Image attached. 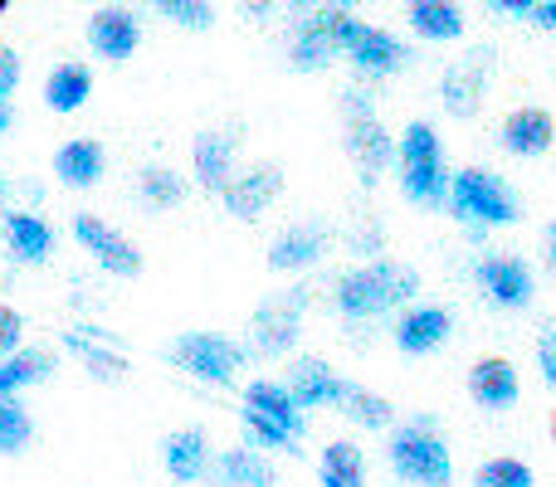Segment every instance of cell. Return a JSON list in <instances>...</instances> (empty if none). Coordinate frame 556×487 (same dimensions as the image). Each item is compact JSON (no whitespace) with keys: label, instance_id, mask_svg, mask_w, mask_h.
<instances>
[{"label":"cell","instance_id":"obj_23","mask_svg":"<svg viewBox=\"0 0 556 487\" xmlns=\"http://www.w3.org/2000/svg\"><path fill=\"white\" fill-rule=\"evenodd\" d=\"M211 487H274L278 473L269 463V453L254 449V444H244V449H225L211 459Z\"/></svg>","mask_w":556,"mask_h":487},{"label":"cell","instance_id":"obj_7","mask_svg":"<svg viewBox=\"0 0 556 487\" xmlns=\"http://www.w3.org/2000/svg\"><path fill=\"white\" fill-rule=\"evenodd\" d=\"M337 49H342V59L366 78V84H381V78L401 74V68L410 64V49H405L391 29L366 25V20L352 15V10H337Z\"/></svg>","mask_w":556,"mask_h":487},{"label":"cell","instance_id":"obj_25","mask_svg":"<svg viewBox=\"0 0 556 487\" xmlns=\"http://www.w3.org/2000/svg\"><path fill=\"white\" fill-rule=\"evenodd\" d=\"M405 20L425 44H454L464 35L459 0H405Z\"/></svg>","mask_w":556,"mask_h":487},{"label":"cell","instance_id":"obj_21","mask_svg":"<svg viewBox=\"0 0 556 487\" xmlns=\"http://www.w3.org/2000/svg\"><path fill=\"white\" fill-rule=\"evenodd\" d=\"M211 439H205V430H176L166 434L162 444V469L172 483H205L211 478Z\"/></svg>","mask_w":556,"mask_h":487},{"label":"cell","instance_id":"obj_10","mask_svg":"<svg viewBox=\"0 0 556 487\" xmlns=\"http://www.w3.org/2000/svg\"><path fill=\"white\" fill-rule=\"evenodd\" d=\"M498 68V54L489 44H473L464 59H454L440 74V103L450 117H473L483 107V93H489V78Z\"/></svg>","mask_w":556,"mask_h":487},{"label":"cell","instance_id":"obj_40","mask_svg":"<svg viewBox=\"0 0 556 487\" xmlns=\"http://www.w3.org/2000/svg\"><path fill=\"white\" fill-rule=\"evenodd\" d=\"M498 15H513V20H532V10L542 5V0H489Z\"/></svg>","mask_w":556,"mask_h":487},{"label":"cell","instance_id":"obj_38","mask_svg":"<svg viewBox=\"0 0 556 487\" xmlns=\"http://www.w3.org/2000/svg\"><path fill=\"white\" fill-rule=\"evenodd\" d=\"M538 371L556 390V322H542V332H538Z\"/></svg>","mask_w":556,"mask_h":487},{"label":"cell","instance_id":"obj_2","mask_svg":"<svg viewBox=\"0 0 556 487\" xmlns=\"http://www.w3.org/2000/svg\"><path fill=\"white\" fill-rule=\"evenodd\" d=\"M444 210H450L473 240H483L489 230H508V225L522 220L518 191H513L498 171H483V166H464V171H454Z\"/></svg>","mask_w":556,"mask_h":487},{"label":"cell","instance_id":"obj_37","mask_svg":"<svg viewBox=\"0 0 556 487\" xmlns=\"http://www.w3.org/2000/svg\"><path fill=\"white\" fill-rule=\"evenodd\" d=\"M20 346H25V317H20L15 307L0 303V356L20 351Z\"/></svg>","mask_w":556,"mask_h":487},{"label":"cell","instance_id":"obj_44","mask_svg":"<svg viewBox=\"0 0 556 487\" xmlns=\"http://www.w3.org/2000/svg\"><path fill=\"white\" fill-rule=\"evenodd\" d=\"M542 258H547V268L556 273V220L547 225V234H542Z\"/></svg>","mask_w":556,"mask_h":487},{"label":"cell","instance_id":"obj_24","mask_svg":"<svg viewBox=\"0 0 556 487\" xmlns=\"http://www.w3.org/2000/svg\"><path fill=\"white\" fill-rule=\"evenodd\" d=\"M103 171H108V152H103V142H93V137H74V142H64L54 152V181L68 185V191L98 185Z\"/></svg>","mask_w":556,"mask_h":487},{"label":"cell","instance_id":"obj_18","mask_svg":"<svg viewBox=\"0 0 556 487\" xmlns=\"http://www.w3.org/2000/svg\"><path fill=\"white\" fill-rule=\"evenodd\" d=\"M283 385L293 390V400H298V410H327V405H342V395H346V375H337L332 366L323 361V356H298L293 366H288V375H283Z\"/></svg>","mask_w":556,"mask_h":487},{"label":"cell","instance_id":"obj_8","mask_svg":"<svg viewBox=\"0 0 556 487\" xmlns=\"http://www.w3.org/2000/svg\"><path fill=\"white\" fill-rule=\"evenodd\" d=\"M176 371L195 375L201 385H235L250 361V346H240L225 332H181L172 346H166Z\"/></svg>","mask_w":556,"mask_h":487},{"label":"cell","instance_id":"obj_34","mask_svg":"<svg viewBox=\"0 0 556 487\" xmlns=\"http://www.w3.org/2000/svg\"><path fill=\"white\" fill-rule=\"evenodd\" d=\"M473 487H538V478H532V469L522 459H489L479 463V473H473Z\"/></svg>","mask_w":556,"mask_h":487},{"label":"cell","instance_id":"obj_11","mask_svg":"<svg viewBox=\"0 0 556 487\" xmlns=\"http://www.w3.org/2000/svg\"><path fill=\"white\" fill-rule=\"evenodd\" d=\"M473 283H479V293L489 297L493 307H503V312H522V307H532V297H538V278H532V268L522 264L518 254H483L479 264H473Z\"/></svg>","mask_w":556,"mask_h":487},{"label":"cell","instance_id":"obj_39","mask_svg":"<svg viewBox=\"0 0 556 487\" xmlns=\"http://www.w3.org/2000/svg\"><path fill=\"white\" fill-rule=\"evenodd\" d=\"M20 88V54L10 44H0V98H10Z\"/></svg>","mask_w":556,"mask_h":487},{"label":"cell","instance_id":"obj_19","mask_svg":"<svg viewBox=\"0 0 556 487\" xmlns=\"http://www.w3.org/2000/svg\"><path fill=\"white\" fill-rule=\"evenodd\" d=\"M498 142L508 156H522V162H532V156H547L552 142H556V123L547 107H513L508 117H503L498 127Z\"/></svg>","mask_w":556,"mask_h":487},{"label":"cell","instance_id":"obj_15","mask_svg":"<svg viewBox=\"0 0 556 487\" xmlns=\"http://www.w3.org/2000/svg\"><path fill=\"white\" fill-rule=\"evenodd\" d=\"M142 44V20L132 15L127 5H98L88 15V49L108 64H127Z\"/></svg>","mask_w":556,"mask_h":487},{"label":"cell","instance_id":"obj_16","mask_svg":"<svg viewBox=\"0 0 556 487\" xmlns=\"http://www.w3.org/2000/svg\"><path fill=\"white\" fill-rule=\"evenodd\" d=\"M327 244H332V225L327 220H298V225H288V230L274 234L269 268L274 273H303V268H313L317 258L327 254Z\"/></svg>","mask_w":556,"mask_h":487},{"label":"cell","instance_id":"obj_47","mask_svg":"<svg viewBox=\"0 0 556 487\" xmlns=\"http://www.w3.org/2000/svg\"><path fill=\"white\" fill-rule=\"evenodd\" d=\"M552 439H556V410H552Z\"/></svg>","mask_w":556,"mask_h":487},{"label":"cell","instance_id":"obj_48","mask_svg":"<svg viewBox=\"0 0 556 487\" xmlns=\"http://www.w3.org/2000/svg\"><path fill=\"white\" fill-rule=\"evenodd\" d=\"M5 10H10V0H0V15H5Z\"/></svg>","mask_w":556,"mask_h":487},{"label":"cell","instance_id":"obj_26","mask_svg":"<svg viewBox=\"0 0 556 487\" xmlns=\"http://www.w3.org/2000/svg\"><path fill=\"white\" fill-rule=\"evenodd\" d=\"M88 98H93V68L88 64L64 59V64L49 68V78H45V107L49 113H78Z\"/></svg>","mask_w":556,"mask_h":487},{"label":"cell","instance_id":"obj_45","mask_svg":"<svg viewBox=\"0 0 556 487\" xmlns=\"http://www.w3.org/2000/svg\"><path fill=\"white\" fill-rule=\"evenodd\" d=\"M10 127H15V113H10V103H5V98H0V137H5Z\"/></svg>","mask_w":556,"mask_h":487},{"label":"cell","instance_id":"obj_42","mask_svg":"<svg viewBox=\"0 0 556 487\" xmlns=\"http://www.w3.org/2000/svg\"><path fill=\"white\" fill-rule=\"evenodd\" d=\"M244 20H254V25H264V20L274 15V0H240Z\"/></svg>","mask_w":556,"mask_h":487},{"label":"cell","instance_id":"obj_13","mask_svg":"<svg viewBox=\"0 0 556 487\" xmlns=\"http://www.w3.org/2000/svg\"><path fill=\"white\" fill-rule=\"evenodd\" d=\"M74 240L84 244V254H93V264L113 278H137L142 273V254L127 234H117L113 225H103L98 215H78L74 220Z\"/></svg>","mask_w":556,"mask_h":487},{"label":"cell","instance_id":"obj_17","mask_svg":"<svg viewBox=\"0 0 556 487\" xmlns=\"http://www.w3.org/2000/svg\"><path fill=\"white\" fill-rule=\"evenodd\" d=\"M278 195H283V171H278L274 162H264V166H250V171H235V181L220 191V201L235 220L250 225L269 210Z\"/></svg>","mask_w":556,"mask_h":487},{"label":"cell","instance_id":"obj_4","mask_svg":"<svg viewBox=\"0 0 556 487\" xmlns=\"http://www.w3.org/2000/svg\"><path fill=\"white\" fill-rule=\"evenodd\" d=\"M395 171H401V195L410 205H444L450 201V162H444V142L430 123H410L395 137Z\"/></svg>","mask_w":556,"mask_h":487},{"label":"cell","instance_id":"obj_30","mask_svg":"<svg viewBox=\"0 0 556 487\" xmlns=\"http://www.w3.org/2000/svg\"><path fill=\"white\" fill-rule=\"evenodd\" d=\"M317 478L323 487H366V453L352 439H332L317 459Z\"/></svg>","mask_w":556,"mask_h":487},{"label":"cell","instance_id":"obj_1","mask_svg":"<svg viewBox=\"0 0 556 487\" xmlns=\"http://www.w3.org/2000/svg\"><path fill=\"white\" fill-rule=\"evenodd\" d=\"M420 293V273L401 258H366L332 278V307L346 322H376V317L405 307Z\"/></svg>","mask_w":556,"mask_h":487},{"label":"cell","instance_id":"obj_5","mask_svg":"<svg viewBox=\"0 0 556 487\" xmlns=\"http://www.w3.org/2000/svg\"><path fill=\"white\" fill-rule=\"evenodd\" d=\"M386 459H391V473L410 487H454V459L450 444L440 439L434 420H410L391 434L386 444Z\"/></svg>","mask_w":556,"mask_h":487},{"label":"cell","instance_id":"obj_36","mask_svg":"<svg viewBox=\"0 0 556 487\" xmlns=\"http://www.w3.org/2000/svg\"><path fill=\"white\" fill-rule=\"evenodd\" d=\"M346 244L356 248V254H381V244H386V230H381V220L376 215H356V230L346 234Z\"/></svg>","mask_w":556,"mask_h":487},{"label":"cell","instance_id":"obj_32","mask_svg":"<svg viewBox=\"0 0 556 487\" xmlns=\"http://www.w3.org/2000/svg\"><path fill=\"white\" fill-rule=\"evenodd\" d=\"M337 410L346 414V420L356 424V430H391V420H395V410H391V400L386 395H376V390H366V385H346V395H342V405Z\"/></svg>","mask_w":556,"mask_h":487},{"label":"cell","instance_id":"obj_29","mask_svg":"<svg viewBox=\"0 0 556 487\" xmlns=\"http://www.w3.org/2000/svg\"><path fill=\"white\" fill-rule=\"evenodd\" d=\"M64 346L88 366V375H98V381H123L127 356L113 351V346H103V336H98V332H88V326H78V332H64Z\"/></svg>","mask_w":556,"mask_h":487},{"label":"cell","instance_id":"obj_9","mask_svg":"<svg viewBox=\"0 0 556 487\" xmlns=\"http://www.w3.org/2000/svg\"><path fill=\"white\" fill-rule=\"evenodd\" d=\"M303 312H307V287H283V293L264 297L250 317V346L260 356H288L303 336Z\"/></svg>","mask_w":556,"mask_h":487},{"label":"cell","instance_id":"obj_31","mask_svg":"<svg viewBox=\"0 0 556 487\" xmlns=\"http://www.w3.org/2000/svg\"><path fill=\"white\" fill-rule=\"evenodd\" d=\"M186 176L172 171V166H142L137 171V201L147 205V210H176V205L186 201Z\"/></svg>","mask_w":556,"mask_h":487},{"label":"cell","instance_id":"obj_43","mask_svg":"<svg viewBox=\"0 0 556 487\" xmlns=\"http://www.w3.org/2000/svg\"><path fill=\"white\" fill-rule=\"evenodd\" d=\"M532 25H538V29H556V0H542V5L532 10Z\"/></svg>","mask_w":556,"mask_h":487},{"label":"cell","instance_id":"obj_35","mask_svg":"<svg viewBox=\"0 0 556 487\" xmlns=\"http://www.w3.org/2000/svg\"><path fill=\"white\" fill-rule=\"evenodd\" d=\"M156 15H166L172 25L181 29H195V35H205V29L215 25V5L211 0H152Z\"/></svg>","mask_w":556,"mask_h":487},{"label":"cell","instance_id":"obj_22","mask_svg":"<svg viewBox=\"0 0 556 487\" xmlns=\"http://www.w3.org/2000/svg\"><path fill=\"white\" fill-rule=\"evenodd\" d=\"M235 156H240V137H235V132H201V137H195L191 166H195L201 191L220 195L225 185L235 181Z\"/></svg>","mask_w":556,"mask_h":487},{"label":"cell","instance_id":"obj_27","mask_svg":"<svg viewBox=\"0 0 556 487\" xmlns=\"http://www.w3.org/2000/svg\"><path fill=\"white\" fill-rule=\"evenodd\" d=\"M5 248L20 264H45V258L54 254V230H49L35 210H10L5 215Z\"/></svg>","mask_w":556,"mask_h":487},{"label":"cell","instance_id":"obj_12","mask_svg":"<svg viewBox=\"0 0 556 487\" xmlns=\"http://www.w3.org/2000/svg\"><path fill=\"white\" fill-rule=\"evenodd\" d=\"M337 54H342V49H337V10L317 5V10H303V15H293L288 64H293L298 74H323V68H332Z\"/></svg>","mask_w":556,"mask_h":487},{"label":"cell","instance_id":"obj_14","mask_svg":"<svg viewBox=\"0 0 556 487\" xmlns=\"http://www.w3.org/2000/svg\"><path fill=\"white\" fill-rule=\"evenodd\" d=\"M450 332H454L450 307H440V303H415L410 307L405 303L401 317H395V326H391V342L401 346L405 356H430L450 342Z\"/></svg>","mask_w":556,"mask_h":487},{"label":"cell","instance_id":"obj_20","mask_svg":"<svg viewBox=\"0 0 556 487\" xmlns=\"http://www.w3.org/2000/svg\"><path fill=\"white\" fill-rule=\"evenodd\" d=\"M469 395H473V405H479V410H493V414L513 410V405H518V395H522L518 366H513L508 356H483V361H473Z\"/></svg>","mask_w":556,"mask_h":487},{"label":"cell","instance_id":"obj_6","mask_svg":"<svg viewBox=\"0 0 556 487\" xmlns=\"http://www.w3.org/2000/svg\"><path fill=\"white\" fill-rule=\"evenodd\" d=\"M342 117H346V156H352L362 185L371 191V185L395 166V137L386 132L381 113H376V98L366 93V88H346Z\"/></svg>","mask_w":556,"mask_h":487},{"label":"cell","instance_id":"obj_41","mask_svg":"<svg viewBox=\"0 0 556 487\" xmlns=\"http://www.w3.org/2000/svg\"><path fill=\"white\" fill-rule=\"evenodd\" d=\"M317 5H327V10H356L362 0H288V10H293V15H303V10H317Z\"/></svg>","mask_w":556,"mask_h":487},{"label":"cell","instance_id":"obj_3","mask_svg":"<svg viewBox=\"0 0 556 487\" xmlns=\"http://www.w3.org/2000/svg\"><path fill=\"white\" fill-rule=\"evenodd\" d=\"M244 439L264 453H298V439L307 430V410H298L293 390L283 381H250L240 405Z\"/></svg>","mask_w":556,"mask_h":487},{"label":"cell","instance_id":"obj_28","mask_svg":"<svg viewBox=\"0 0 556 487\" xmlns=\"http://www.w3.org/2000/svg\"><path fill=\"white\" fill-rule=\"evenodd\" d=\"M54 375V356L39 346H20V351L0 356V395H25Z\"/></svg>","mask_w":556,"mask_h":487},{"label":"cell","instance_id":"obj_33","mask_svg":"<svg viewBox=\"0 0 556 487\" xmlns=\"http://www.w3.org/2000/svg\"><path fill=\"white\" fill-rule=\"evenodd\" d=\"M29 439H35V420H29L25 400L20 395H0V453L15 459V453L29 449Z\"/></svg>","mask_w":556,"mask_h":487},{"label":"cell","instance_id":"obj_46","mask_svg":"<svg viewBox=\"0 0 556 487\" xmlns=\"http://www.w3.org/2000/svg\"><path fill=\"white\" fill-rule=\"evenodd\" d=\"M0 205H5V171H0Z\"/></svg>","mask_w":556,"mask_h":487}]
</instances>
